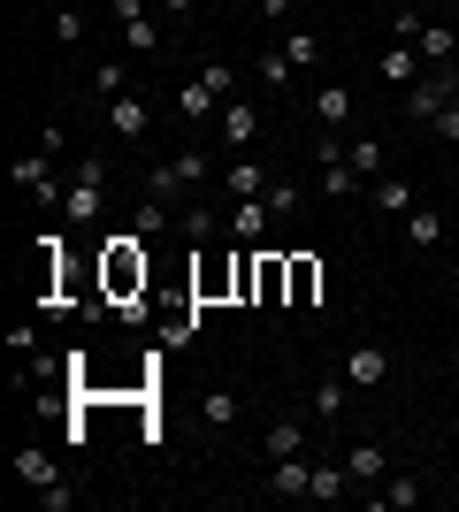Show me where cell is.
Segmentation results:
<instances>
[{"instance_id":"30bf717a","label":"cell","mask_w":459,"mask_h":512,"mask_svg":"<svg viewBox=\"0 0 459 512\" xmlns=\"http://www.w3.org/2000/svg\"><path fill=\"white\" fill-rule=\"evenodd\" d=\"M314 291H322V260H314V253H291V291H284V306H314Z\"/></svg>"},{"instance_id":"8d00e7d4","label":"cell","mask_w":459,"mask_h":512,"mask_svg":"<svg viewBox=\"0 0 459 512\" xmlns=\"http://www.w3.org/2000/svg\"><path fill=\"white\" fill-rule=\"evenodd\" d=\"M291 16V0H261V23H284Z\"/></svg>"},{"instance_id":"83f0119b","label":"cell","mask_w":459,"mask_h":512,"mask_svg":"<svg viewBox=\"0 0 459 512\" xmlns=\"http://www.w3.org/2000/svg\"><path fill=\"white\" fill-rule=\"evenodd\" d=\"M352 169H360V176H383V138H352Z\"/></svg>"},{"instance_id":"1f68e13d","label":"cell","mask_w":459,"mask_h":512,"mask_svg":"<svg viewBox=\"0 0 459 512\" xmlns=\"http://www.w3.org/2000/svg\"><path fill=\"white\" fill-rule=\"evenodd\" d=\"M176 176H184V184H207V153L184 146V153H176Z\"/></svg>"},{"instance_id":"d4e9b609","label":"cell","mask_w":459,"mask_h":512,"mask_svg":"<svg viewBox=\"0 0 459 512\" xmlns=\"http://www.w3.org/2000/svg\"><path fill=\"white\" fill-rule=\"evenodd\" d=\"M375 505H391V512L421 505V482H414V474H391V482H383V490H375Z\"/></svg>"},{"instance_id":"9a60e30c","label":"cell","mask_w":459,"mask_h":512,"mask_svg":"<svg viewBox=\"0 0 459 512\" xmlns=\"http://www.w3.org/2000/svg\"><path fill=\"white\" fill-rule=\"evenodd\" d=\"M291 291V253H261V306H284Z\"/></svg>"},{"instance_id":"8fae6325","label":"cell","mask_w":459,"mask_h":512,"mask_svg":"<svg viewBox=\"0 0 459 512\" xmlns=\"http://www.w3.org/2000/svg\"><path fill=\"white\" fill-rule=\"evenodd\" d=\"M176 107H184L192 123H215V115H222V92L207 85V77H192V85H176Z\"/></svg>"},{"instance_id":"5bb4252c","label":"cell","mask_w":459,"mask_h":512,"mask_svg":"<svg viewBox=\"0 0 459 512\" xmlns=\"http://www.w3.org/2000/svg\"><path fill=\"white\" fill-rule=\"evenodd\" d=\"M314 413H322V421H345L352 413V383L345 375H322V383H314Z\"/></svg>"},{"instance_id":"603a6c76","label":"cell","mask_w":459,"mask_h":512,"mask_svg":"<svg viewBox=\"0 0 459 512\" xmlns=\"http://www.w3.org/2000/svg\"><path fill=\"white\" fill-rule=\"evenodd\" d=\"M131 230H138V237H161V230H169V199L146 192V199H138V214H131Z\"/></svg>"},{"instance_id":"e0dca14e","label":"cell","mask_w":459,"mask_h":512,"mask_svg":"<svg viewBox=\"0 0 459 512\" xmlns=\"http://www.w3.org/2000/svg\"><path fill=\"white\" fill-rule=\"evenodd\" d=\"M16 474L31 482V490H54V482H62V474H54V459H46L39 444H23V451H16Z\"/></svg>"},{"instance_id":"d6a6232c","label":"cell","mask_w":459,"mask_h":512,"mask_svg":"<svg viewBox=\"0 0 459 512\" xmlns=\"http://www.w3.org/2000/svg\"><path fill=\"white\" fill-rule=\"evenodd\" d=\"M54 39H69V46L85 39V8H62V16H54Z\"/></svg>"},{"instance_id":"6da1fadb","label":"cell","mask_w":459,"mask_h":512,"mask_svg":"<svg viewBox=\"0 0 459 512\" xmlns=\"http://www.w3.org/2000/svg\"><path fill=\"white\" fill-rule=\"evenodd\" d=\"M100 283H108V299H131V291H146V253H138V230L108 237V253H100Z\"/></svg>"},{"instance_id":"ac0fdd59","label":"cell","mask_w":459,"mask_h":512,"mask_svg":"<svg viewBox=\"0 0 459 512\" xmlns=\"http://www.w3.org/2000/svg\"><path fill=\"white\" fill-rule=\"evenodd\" d=\"M375 69H383L391 85H414V77H421V46H406V39H398V46H391V54H383Z\"/></svg>"},{"instance_id":"3957f363","label":"cell","mask_w":459,"mask_h":512,"mask_svg":"<svg viewBox=\"0 0 459 512\" xmlns=\"http://www.w3.org/2000/svg\"><path fill=\"white\" fill-rule=\"evenodd\" d=\"M452 92H459L452 69H437V77H414V85H406V115H414V123H437L444 107H452Z\"/></svg>"},{"instance_id":"2e32d148","label":"cell","mask_w":459,"mask_h":512,"mask_svg":"<svg viewBox=\"0 0 459 512\" xmlns=\"http://www.w3.org/2000/svg\"><path fill=\"white\" fill-rule=\"evenodd\" d=\"M314 115H322V130L352 123V85H322V92H314Z\"/></svg>"},{"instance_id":"d6986e66","label":"cell","mask_w":459,"mask_h":512,"mask_svg":"<svg viewBox=\"0 0 459 512\" xmlns=\"http://www.w3.org/2000/svg\"><path fill=\"white\" fill-rule=\"evenodd\" d=\"M92 92H100V107L123 100V92H131V69L123 62H92Z\"/></svg>"},{"instance_id":"cb8c5ba5","label":"cell","mask_w":459,"mask_h":512,"mask_svg":"<svg viewBox=\"0 0 459 512\" xmlns=\"http://www.w3.org/2000/svg\"><path fill=\"white\" fill-rule=\"evenodd\" d=\"M437 237H444V214L437 207H414V214H406V245H437Z\"/></svg>"},{"instance_id":"8992f818","label":"cell","mask_w":459,"mask_h":512,"mask_svg":"<svg viewBox=\"0 0 459 512\" xmlns=\"http://www.w3.org/2000/svg\"><path fill=\"white\" fill-rule=\"evenodd\" d=\"M268 490L276 497H314V459H299V451H291V459H268Z\"/></svg>"},{"instance_id":"484cf974","label":"cell","mask_w":459,"mask_h":512,"mask_svg":"<svg viewBox=\"0 0 459 512\" xmlns=\"http://www.w3.org/2000/svg\"><path fill=\"white\" fill-rule=\"evenodd\" d=\"M345 490H352V467H345V459H337V467L314 459V497H345Z\"/></svg>"},{"instance_id":"7402d4cb","label":"cell","mask_w":459,"mask_h":512,"mask_svg":"<svg viewBox=\"0 0 459 512\" xmlns=\"http://www.w3.org/2000/svg\"><path fill=\"white\" fill-rule=\"evenodd\" d=\"M199 421H207V428H230V421H238V390H207V398H199Z\"/></svg>"},{"instance_id":"4dcf8cb0","label":"cell","mask_w":459,"mask_h":512,"mask_svg":"<svg viewBox=\"0 0 459 512\" xmlns=\"http://www.w3.org/2000/svg\"><path fill=\"white\" fill-rule=\"evenodd\" d=\"M291 69H299V62L276 46V54H261V85H291Z\"/></svg>"},{"instance_id":"f35d334b","label":"cell","mask_w":459,"mask_h":512,"mask_svg":"<svg viewBox=\"0 0 459 512\" xmlns=\"http://www.w3.org/2000/svg\"><path fill=\"white\" fill-rule=\"evenodd\" d=\"M62 8H85V0H62Z\"/></svg>"},{"instance_id":"7c38bea8","label":"cell","mask_w":459,"mask_h":512,"mask_svg":"<svg viewBox=\"0 0 459 512\" xmlns=\"http://www.w3.org/2000/svg\"><path fill=\"white\" fill-rule=\"evenodd\" d=\"M414 46H421V62H437V69H452V54H459L452 23H421V31H414Z\"/></svg>"},{"instance_id":"9c48e42d","label":"cell","mask_w":459,"mask_h":512,"mask_svg":"<svg viewBox=\"0 0 459 512\" xmlns=\"http://www.w3.org/2000/svg\"><path fill=\"white\" fill-rule=\"evenodd\" d=\"M215 123H222V146H253V130H261V115H253V107H245V100H222V115H215Z\"/></svg>"},{"instance_id":"ffe728a7","label":"cell","mask_w":459,"mask_h":512,"mask_svg":"<svg viewBox=\"0 0 459 512\" xmlns=\"http://www.w3.org/2000/svg\"><path fill=\"white\" fill-rule=\"evenodd\" d=\"M345 467H352V482H383V467H391V459H383V444H352Z\"/></svg>"},{"instance_id":"f1b7e54d","label":"cell","mask_w":459,"mask_h":512,"mask_svg":"<svg viewBox=\"0 0 459 512\" xmlns=\"http://www.w3.org/2000/svg\"><path fill=\"white\" fill-rule=\"evenodd\" d=\"M146 192H153V199H176V192H192V184H184V176H176V161H161V169L146 176Z\"/></svg>"},{"instance_id":"7a4b0ae2","label":"cell","mask_w":459,"mask_h":512,"mask_svg":"<svg viewBox=\"0 0 459 512\" xmlns=\"http://www.w3.org/2000/svg\"><path fill=\"white\" fill-rule=\"evenodd\" d=\"M100 184H108V161H100V153H85V161H77V176H69V192H62V214H69V222H92V214H100Z\"/></svg>"},{"instance_id":"74e56055","label":"cell","mask_w":459,"mask_h":512,"mask_svg":"<svg viewBox=\"0 0 459 512\" xmlns=\"http://www.w3.org/2000/svg\"><path fill=\"white\" fill-rule=\"evenodd\" d=\"M161 8H199V0H161Z\"/></svg>"},{"instance_id":"836d02e7","label":"cell","mask_w":459,"mask_h":512,"mask_svg":"<svg viewBox=\"0 0 459 512\" xmlns=\"http://www.w3.org/2000/svg\"><path fill=\"white\" fill-rule=\"evenodd\" d=\"M284 54H291V62H314V54H322V39H314V31H291Z\"/></svg>"},{"instance_id":"277c9868","label":"cell","mask_w":459,"mask_h":512,"mask_svg":"<svg viewBox=\"0 0 459 512\" xmlns=\"http://www.w3.org/2000/svg\"><path fill=\"white\" fill-rule=\"evenodd\" d=\"M115 23H123V46H131V54H161V23L146 16V0H115Z\"/></svg>"},{"instance_id":"e575fe53","label":"cell","mask_w":459,"mask_h":512,"mask_svg":"<svg viewBox=\"0 0 459 512\" xmlns=\"http://www.w3.org/2000/svg\"><path fill=\"white\" fill-rule=\"evenodd\" d=\"M268 214H276V222H284V214H299V192H291V184H268Z\"/></svg>"},{"instance_id":"4fadbf2b","label":"cell","mask_w":459,"mask_h":512,"mask_svg":"<svg viewBox=\"0 0 459 512\" xmlns=\"http://www.w3.org/2000/svg\"><path fill=\"white\" fill-rule=\"evenodd\" d=\"M222 192H230V199H268L261 161H230V169H222Z\"/></svg>"},{"instance_id":"5b68a950","label":"cell","mask_w":459,"mask_h":512,"mask_svg":"<svg viewBox=\"0 0 459 512\" xmlns=\"http://www.w3.org/2000/svg\"><path fill=\"white\" fill-rule=\"evenodd\" d=\"M383 375H391L383 344H352V352H345V383L352 390H383Z\"/></svg>"},{"instance_id":"f546056e","label":"cell","mask_w":459,"mask_h":512,"mask_svg":"<svg viewBox=\"0 0 459 512\" xmlns=\"http://www.w3.org/2000/svg\"><path fill=\"white\" fill-rule=\"evenodd\" d=\"M199 77H207V85H215L222 100H238V62H207V69H199Z\"/></svg>"},{"instance_id":"ab89813d","label":"cell","mask_w":459,"mask_h":512,"mask_svg":"<svg viewBox=\"0 0 459 512\" xmlns=\"http://www.w3.org/2000/svg\"><path fill=\"white\" fill-rule=\"evenodd\" d=\"M452 77H459V54H452Z\"/></svg>"},{"instance_id":"52a82bcc","label":"cell","mask_w":459,"mask_h":512,"mask_svg":"<svg viewBox=\"0 0 459 512\" xmlns=\"http://www.w3.org/2000/svg\"><path fill=\"white\" fill-rule=\"evenodd\" d=\"M108 130H115V138H146V130H153V107L138 100V92H123V100H108Z\"/></svg>"},{"instance_id":"d590c367","label":"cell","mask_w":459,"mask_h":512,"mask_svg":"<svg viewBox=\"0 0 459 512\" xmlns=\"http://www.w3.org/2000/svg\"><path fill=\"white\" fill-rule=\"evenodd\" d=\"M437 130H444V138H459V92H452V107L437 115Z\"/></svg>"},{"instance_id":"4316f807","label":"cell","mask_w":459,"mask_h":512,"mask_svg":"<svg viewBox=\"0 0 459 512\" xmlns=\"http://www.w3.org/2000/svg\"><path fill=\"white\" fill-rule=\"evenodd\" d=\"M368 192H375V207H383V214H414L421 207L414 184H368Z\"/></svg>"},{"instance_id":"44dd1931","label":"cell","mask_w":459,"mask_h":512,"mask_svg":"<svg viewBox=\"0 0 459 512\" xmlns=\"http://www.w3.org/2000/svg\"><path fill=\"white\" fill-rule=\"evenodd\" d=\"M261 444H268V459H291V451H306V421H276Z\"/></svg>"},{"instance_id":"ba28073f","label":"cell","mask_w":459,"mask_h":512,"mask_svg":"<svg viewBox=\"0 0 459 512\" xmlns=\"http://www.w3.org/2000/svg\"><path fill=\"white\" fill-rule=\"evenodd\" d=\"M222 230L238 237V245H253V237L268 230V199H230V214H222Z\"/></svg>"}]
</instances>
